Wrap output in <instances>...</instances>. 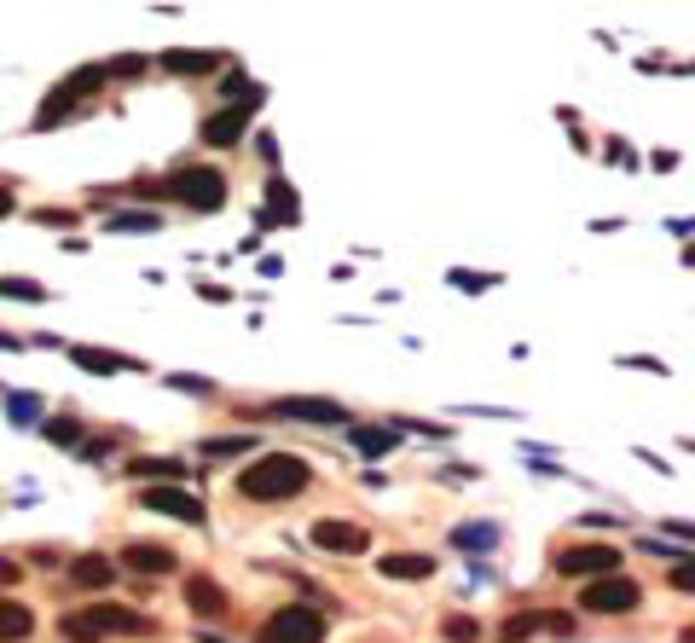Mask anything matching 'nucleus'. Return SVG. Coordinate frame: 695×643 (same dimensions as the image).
<instances>
[{
	"label": "nucleus",
	"mask_w": 695,
	"mask_h": 643,
	"mask_svg": "<svg viewBox=\"0 0 695 643\" xmlns=\"http://www.w3.org/2000/svg\"><path fill=\"white\" fill-rule=\"evenodd\" d=\"M308 481H314L308 458H296V452H267V458H255V464L238 475V493L255 498V505H278V498L301 493Z\"/></svg>",
	"instance_id": "1"
},
{
	"label": "nucleus",
	"mask_w": 695,
	"mask_h": 643,
	"mask_svg": "<svg viewBox=\"0 0 695 643\" xmlns=\"http://www.w3.org/2000/svg\"><path fill=\"white\" fill-rule=\"evenodd\" d=\"M157 192H169L174 204H186V209H220L227 204V174L220 169H174Z\"/></svg>",
	"instance_id": "2"
},
{
	"label": "nucleus",
	"mask_w": 695,
	"mask_h": 643,
	"mask_svg": "<svg viewBox=\"0 0 695 643\" xmlns=\"http://www.w3.org/2000/svg\"><path fill=\"white\" fill-rule=\"evenodd\" d=\"M643 602V586L631 574H603V579H585L580 586V609L585 615H631Z\"/></svg>",
	"instance_id": "3"
},
{
	"label": "nucleus",
	"mask_w": 695,
	"mask_h": 643,
	"mask_svg": "<svg viewBox=\"0 0 695 643\" xmlns=\"http://www.w3.org/2000/svg\"><path fill=\"white\" fill-rule=\"evenodd\" d=\"M255 643H324V620L314 609H301V602H290V609L261 620Z\"/></svg>",
	"instance_id": "4"
},
{
	"label": "nucleus",
	"mask_w": 695,
	"mask_h": 643,
	"mask_svg": "<svg viewBox=\"0 0 695 643\" xmlns=\"http://www.w3.org/2000/svg\"><path fill=\"white\" fill-rule=\"evenodd\" d=\"M557 574H568V579L620 574V551L615 546H568V551H557Z\"/></svg>",
	"instance_id": "5"
},
{
	"label": "nucleus",
	"mask_w": 695,
	"mask_h": 643,
	"mask_svg": "<svg viewBox=\"0 0 695 643\" xmlns=\"http://www.w3.org/2000/svg\"><path fill=\"white\" fill-rule=\"evenodd\" d=\"M314 551H331V556H360V551H372V533L360 528V521H314Z\"/></svg>",
	"instance_id": "6"
},
{
	"label": "nucleus",
	"mask_w": 695,
	"mask_h": 643,
	"mask_svg": "<svg viewBox=\"0 0 695 643\" xmlns=\"http://www.w3.org/2000/svg\"><path fill=\"white\" fill-rule=\"evenodd\" d=\"M139 505H146V510H157V516L186 521V528H203V521H209V510H203L186 487H146V493H139Z\"/></svg>",
	"instance_id": "7"
},
{
	"label": "nucleus",
	"mask_w": 695,
	"mask_h": 643,
	"mask_svg": "<svg viewBox=\"0 0 695 643\" xmlns=\"http://www.w3.org/2000/svg\"><path fill=\"white\" fill-rule=\"evenodd\" d=\"M267 412L290 417V424H342L348 417V406H337V400H324V394H290V400H273Z\"/></svg>",
	"instance_id": "8"
},
{
	"label": "nucleus",
	"mask_w": 695,
	"mask_h": 643,
	"mask_svg": "<svg viewBox=\"0 0 695 643\" xmlns=\"http://www.w3.org/2000/svg\"><path fill=\"white\" fill-rule=\"evenodd\" d=\"M255 105H261V93L255 99H238V105H227V111H215L209 123H203V146H238V134L250 128Z\"/></svg>",
	"instance_id": "9"
},
{
	"label": "nucleus",
	"mask_w": 695,
	"mask_h": 643,
	"mask_svg": "<svg viewBox=\"0 0 695 643\" xmlns=\"http://www.w3.org/2000/svg\"><path fill=\"white\" fill-rule=\"evenodd\" d=\"M81 620H88L93 638H111V632H146V620L116 609V602H93V609H81Z\"/></svg>",
	"instance_id": "10"
},
{
	"label": "nucleus",
	"mask_w": 695,
	"mask_h": 643,
	"mask_svg": "<svg viewBox=\"0 0 695 643\" xmlns=\"http://www.w3.org/2000/svg\"><path fill=\"white\" fill-rule=\"evenodd\" d=\"M174 551L169 546H151V539H139V546H128V551H122V569H134V574H174Z\"/></svg>",
	"instance_id": "11"
},
{
	"label": "nucleus",
	"mask_w": 695,
	"mask_h": 643,
	"mask_svg": "<svg viewBox=\"0 0 695 643\" xmlns=\"http://www.w3.org/2000/svg\"><path fill=\"white\" fill-rule=\"evenodd\" d=\"M377 574L383 579H429V574H435V556H429V551H395V556L377 562Z\"/></svg>",
	"instance_id": "12"
},
{
	"label": "nucleus",
	"mask_w": 695,
	"mask_h": 643,
	"mask_svg": "<svg viewBox=\"0 0 695 643\" xmlns=\"http://www.w3.org/2000/svg\"><path fill=\"white\" fill-rule=\"evenodd\" d=\"M111 579H116V562L99 556V551L70 562V586H81V592H99V586H111Z\"/></svg>",
	"instance_id": "13"
},
{
	"label": "nucleus",
	"mask_w": 695,
	"mask_h": 643,
	"mask_svg": "<svg viewBox=\"0 0 695 643\" xmlns=\"http://www.w3.org/2000/svg\"><path fill=\"white\" fill-rule=\"evenodd\" d=\"M186 602H192L197 615H209V620L227 615V592H220L209 574H192V579H186Z\"/></svg>",
	"instance_id": "14"
},
{
	"label": "nucleus",
	"mask_w": 695,
	"mask_h": 643,
	"mask_svg": "<svg viewBox=\"0 0 695 643\" xmlns=\"http://www.w3.org/2000/svg\"><path fill=\"white\" fill-rule=\"evenodd\" d=\"M30 632H35V615L24 609V602L0 597V643H24Z\"/></svg>",
	"instance_id": "15"
},
{
	"label": "nucleus",
	"mask_w": 695,
	"mask_h": 643,
	"mask_svg": "<svg viewBox=\"0 0 695 643\" xmlns=\"http://www.w3.org/2000/svg\"><path fill=\"white\" fill-rule=\"evenodd\" d=\"M70 359L76 366H88V371H99V377H111V371H134V359L128 354H111V348H70Z\"/></svg>",
	"instance_id": "16"
},
{
	"label": "nucleus",
	"mask_w": 695,
	"mask_h": 643,
	"mask_svg": "<svg viewBox=\"0 0 695 643\" xmlns=\"http://www.w3.org/2000/svg\"><path fill=\"white\" fill-rule=\"evenodd\" d=\"M162 70L169 76H209V70H220V58L215 53H162Z\"/></svg>",
	"instance_id": "17"
},
{
	"label": "nucleus",
	"mask_w": 695,
	"mask_h": 643,
	"mask_svg": "<svg viewBox=\"0 0 695 643\" xmlns=\"http://www.w3.org/2000/svg\"><path fill=\"white\" fill-rule=\"evenodd\" d=\"M128 470L134 475H151V481H180V475H186V464H174V458H134Z\"/></svg>",
	"instance_id": "18"
},
{
	"label": "nucleus",
	"mask_w": 695,
	"mask_h": 643,
	"mask_svg": "<svg viewBox=\"0 0 695 643\" xmlns=\"http://www.w3.org/2000/svg\"><path fill=\"white\" fill-rule=\"evenodd\" d=\"M238 452H255V440L250 435H220V440H203V458H238Z\"/></svg>",
	"instance_id": "19"
},
{
	"label": "nucleus",
	"mask_w": 695,
	"mask_h": 643,
	"mask_svg": "<svg viewBox=\"0 0 695 643\" xmlns=\"http://www.w3.org/2000/svg\"><path fill=\"white\" fill-rule=\"evenodd\" d=\"M539 627H545V615H510V620H504V632H499V643H527Z\"/></svg>",
	"instance_id": "20"
},
{
	"label": "nucleus",
	"mask_w": 695,
	"mask_h": 643,
	"mask_svg": "<svg viewBox=\"0 0 695 643\" xmlns=\"http://www.w3.org/2000/svg\"><path fill=\"white\" fill-rule=\"evenodd\" d=\"M441 638H446V643H481V627H476L469 615H446V620H441Z\"/></svg>",
	"instance_id": "21"
},
{
	"label": "nucleus",
	"mask_w": 695,
	"mask_h": 643,
	"mask_svg": "<svg viewBox=\"0 0 695 643\" xmlns=\"http://www.w3.org/2000/svg\"><path fill=\"white\" fill-rule=\"evenodd\" d=\"M267 204H273V220H284V227L296 220V197H290L284 180H267Z\"/></svg>",
	"instance_id": "22"
},
{
	"label": "nucleus",
	"mask_w": 695,
	"mask_h": 643,
	"mask_svg": "<svg viewBox=\"0 0 695 643\" xmlns=\"http://www.w3.org/2000/svg\"><path fill=\"white\" fill-rule=\"evenodd\" d=\"M354 447L377 458V452H388V447H395V429H354Z\"/></svg>",
	"instance_id": "23"
},
{
	"label": "nucleus",
	"mask_w": 695,
	"mask_h": 643,
	"mask_svg": "<svg viewBox=\"0 0 695 643\" xmlns=\"http://www.w3.org/2000/svg\"><path fill=\"white\" fill-rule=\"evenodd\" d=\"M47 440H58V447H76V440H81V424H76V417H53V424H47Z\"/></svg>",
	"instance_id": "24"
},
{
	"label": "nucleus",
	"mask_w": 695,
	"mask_h": 643,
	"mask_svg": "<svg viewBox=\"0 0 695 643\" xmlns=\"http://www.w3.org/2000/svg\"><path fill=\"white\" fill-rule=\"evenodd\" d=\"M157 227H162L157 215H116L111 220V232H157Z\"/></svg>",
	"instance_id": "25"
},
{
	"label": "nucleus",
	"mask_w": 695,
	"mask_h": 643,
	"mask_svg": "<svg viewBox=\"0 0 695 643\" xmlns=\"http://www.w3.org/2000/svg\"><path fill=\"white\" fill-rule=\"evenodd\" d=\"M58 632H65V643H99V638L88 632V620H81V615H65V620H58Z\"/></svg>",
	"instance_id": "26"
},
{
	"label": "nucleus",
	"mask_w": 695,
	"mask_h": 643,
	"mask_svg": "<svg viewBox=\"0 0 695 643\" xmlns=\"http://www.w3.org/2000/svg\"><path fill=\"white\" fill-rule=\"evenodd\" d=\"M666 579H672V592H695V562H690V556H679Z\"/></svg>",
	"instance_id": "27"
},
{
	"label": "nucleus",
	"mask_w": 695,
	"mask_h": 643,
	"mask_svg": "<svg viewBox=\"0 0 695 643\" xmlns=\"http://www.w3.org/2000/svg\"><path fill=\"white\" fill-rule=\"evenodd\" d=\"M0 296H24V301H35L41 285H30V278H0Z\"/></svg>",
	"instance_id": "28"
},
{
	"label": "nucleus",
	"mask_w": 695,
	"mask_h": 643,
	"mask_svg": "<svg viewBox=\"0 0 695 643\" xmlns=\"http://www.w3.org/2000/svg\"><path fill=\"white\" fill-rule=\"evenodd\" d=\"M18 579H24V562H18V556H0V586H18Z\"/></svg>",
	"instance_id": "29"
},
{
	"label": "nucleus",
	"mask_w": 695,
	"mask_h": 643,
	"mask_svg": "<svg viewBox=\"0 0 695 643\" xmlns=\"http://www.w3.org/2000/svg\"><path fill=\"white\" fill-rule=\"evenodd\" d=\"M458 546H493V528H458Z\"/></svg>",
	"instance_id": "30"
},
{
	"label": "nucleus",
	"mask_w": 695,
	"mask_h": 643,
	"mask_svg": "<svg viewBox=\"0 0 695 643\" xmlns=\"http://www.w3.org/2000/svg\"><path fill=\"white\" fill-rule=\"evenodd\" d=\"M666 528L679 533V539H695V528H690V521H666Z\"/></svg>",
	"instance_id": "31"
},
{
	"label": "nucleus",
	"mask_w": 695,
	"mask_h": 643,
	"mask_svg": "<svg viewBox=\"0 0 695 643\" xmlns=\"http://www.w3.org/2000/svg\"><path fill=\"white\" fill-rule=\"evenodd\" d=\"M12 209V192H0V215H7Z\"/></svg>",
	"instance_id": "32"
},
{
	"label": "nucleus",
	"mask_w": 695,
	"mask_h": 643,
	"mask_svg": "<svg viewBox=\"0 0 695 643\" xmlns=\"http://www.w3.org/2000/svg\"><path fill=\"white\" fill-rule=\"evenodd\" d=\"M679 643H695V627H684V638H679Z\"/></svg>",
	"instance_id": "33"
}]
</instances>
